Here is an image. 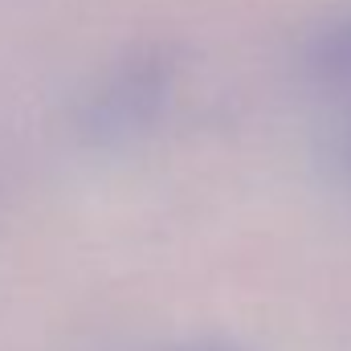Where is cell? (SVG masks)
<instances>
[{
	"mask_svg": "<svg viewBox=\"0 0 351 351\" xmlns=\"http://www.w3.org/2000/svg\"><path fill=\"white\" fill-rule=\"evenodd\" d=\"M343 147H348V160H351V123L343 127Z\"/></svg>",
	"mask_w": 351,
	"mask_h": 351,
	"instance_id": "4",
	"label": "cell"
},
{
	"mask_svg": "<svg viewBox=\"0 0 351 351\" xmlns=\"http://www.w3.org/2000/svg\"><path fill=\"white\" fill-rule=\"evenodd\" d=\"M172 351H245V348L221 343V339H196V343H184V348H172Z\"/></svg>",
	"mask_w": 351,
	"mask_h": 351,
	"instance_id": "3",
	"label": "cell"
},
{
	"mask_svg": "<svg viewBox=\"0 0 351 351\" xmlns=\"http://www.w3.org/2000/svg\"><path fill=\"white\" fill-rule=\"evenodd\" d=\"M180 66L168 49H135L119 58L78 106V131L98 147H123L152 131L168 106Z\"/></svg>",
	"mask_w": 351,
	"mask_h": 351,
	"instance_id": "1",
	"label": "cell"
},
{
	"mask_svg": "<svg viewBox=\"0 0 351 351\" xmlns=\"http://www.w3.org/2000/svg\"><path fill=\"white\" fill-rule=\"evenodd\" d=\"M298 66L306 86L339 110V131L351 123V4L315 21L302 37Z\"/></svg>",
	"mask_w": 351,
	"mask_h": 351,
	"instance_id": "2",
	"label": "cell"
}]
</instances>
